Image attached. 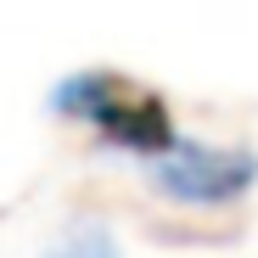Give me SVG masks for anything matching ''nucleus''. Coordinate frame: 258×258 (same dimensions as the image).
I'll list each match as a JSON object with an SVG mask.
<instances>
[{
	"label": "nucleus",
	"instance_id": "f257e3e1",
	"mask_svg": "<svg viewBox=\"0 0 258 258\" xmlns=\"http://www.w3.org/2000/svg\"><path fill=\"white\" fill-rule=\"evenodd\" d=\"M56 112L68 118H90L107 141L129 146V152H152L163 157L174 146V123H168V107L152 90H135L118 73H79L56 90Z\"/></svg>",
	"mask_w": 258,
	"mask_h": 258
},
{
	"label": "nucleus",
	"instance_id": "f03ea898",
	"mask_svg": "<svg viewBox=\"0 0 258 258\" xmlns=\"http://www.w3.org/2000/svg\"><path fill=\"white\" fill-rule=\"evenodd\" d=\"M152 180L168 197H180V202H230L258 180V157L252 152H219V146L174 141L152 163Z\"/></svg>",
	"mask_w": 258,
	"mask_h": 258
},
{
	"label": "nucleus",
	"instance_id": "7ed1b4c3",
	"mask_svg": "<svg viewBox=\"0 0 258 258\" xmlns=\"http://www.w3.org/2000/svg\"><path fill=\"white\" fill-rule=\"evenodd\" d=\"M56 258H118L112 252V236H101V230H84V236H73Z\"/></svg>",
	"mask_w": 258,
	"mask_h": 258
}]
</instances>
